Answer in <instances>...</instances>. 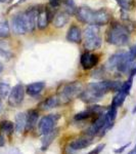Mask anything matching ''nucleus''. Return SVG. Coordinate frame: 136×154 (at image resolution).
Returning a JSON list of instances; mask_svg holds the SVG:
<instances>
[{"label":"nucleus","mask_w":136,"mask_h":154,"mask_svg":"<svg viewBox=\"0 0 136 154\" xmlns=\"http://www.w3.org/2000/svg\"><path fill=\"white\" fill-rule=\"evenodd\" d=\"M130 40V29L127 25L114 22L111 24L107 33V41L110 44L117 46H125Z\"/></svg>","instance_id":"nucleus-1"},{"label":"nucleus","mask_w":136,"mask_h":154,"mask_svg":"<svg viewBox=\"0 0 136 154\" xmlns=\"http://www.w3.org/2000/svg\"><path fill=\"white\" fill-rule=\"evenodd\" d=\"M83 91V86L80 82H70L63 85V88L59 89L58 97L61 103H67V102L73 100L74 98L80 96Z\"/></svg>","instance_id":"nucleus-2"},{"label":"nucleus","mask_w":136,"mask_h":154,"mask_svg":"<svg viewBox=\"0 0 136 154\" xmlns=\"http://www.w3.org/2000/svg\"><path fill=\"white\" fill-rule=\"evenodd\" d=\"M61 116L58 114H49L40 119L38 123V130L41 135H46L55 128V125Z\"/></svg>","instance_id":"nucleus-3"},{"label":"nucleus","mask_w":136,"mask_h":154,"mask_svg":"<svg viewBox=\"0 0 136 154\" xmlns=\"http://www.w3.org/2000/svg\"><path fill=\"white\" fill-rule=\"evenodd\" d=\"M54 14L46 6H38V14H37L36 26L39 30H45L48 27V24L52 22Z\"/></svg>","instance_id":"nucleus-4"},{"label":"nucleus","mask_w":136,"mask_h":154,"mask_svg":"<svg viewBox=\"0 0 136 154\" xmlns=\"http://www.w3.org/2000/svg\"><path fill=\"white\" fill-rule=\"evenodd\" d=\"M25 98V88L22 83H18L11 88L8 95V104L11 107H19Z\"/></svg>","instance_id":"nucleus-5"},{"label":"nucleus","mask_w":136,"mask_h":154,"mask_svg":"<svg viewBox=\"0 0 136 154\" xmlns=\"http://www.w3.org/2000/svg\"><path fill=\"white\" fill-rule=\"evenodd\" d=\"M37 14H38V6L37 7H29L26 11L23 12V19L25 22L27 32H34V30L37 28L36 21H37Z\"/></svg>","instance_id":"nucleus-6"},{"label":"nucleus","mask_w":136,"mask_h":154,"mask_svg":"<svg viewBox=\"0 0 136 154\" xmlns=\"http://www.w3.org/2000/svg\"><path fill=\"white\" fill-rule=\"evenodd\" d=\"M75 16L79 22L87 25H93V17H94V11L86 6H81L77 8Z\"/></svg>","instance_id":"nucleus-7"},{"label":"nucleus","mask_w":136,"mask_h":154,"mask_svg":"<svg viewBox=\"0 0 136 154\" xmlns=\"http://www.w3.org/2000/svg\"><path fill=\"white\" fill-rule=\"evenodd\" d=\"M112 20V14L107 8H101L98 11H94V17H93V25L97 27L105 26Z\"/></svg>","instance_id":"nucleus-8"},{"label":"nucleus","mask_w":136,"mask_h":154,"mask_svg":"<svg viewBox=\"0 0 136 154\" xmlns=\"http://www.w3.org/2000/svg\"><path fill=\"white\" fill-rule=\"evenodd\" d=\"M98 61H99V58H98L97 54H91V53H89V51H86V53L82 54L81 59H80L81 66H82L83 69H85V70H90V69L94 68L98 64Z\"/></svg>","instance_id":"nucleus-9"},{"label":"nucleus","mask_w":136,"mask_h":154,"mask_svg":"<svg viewBox=\"0 0 136 154\" xmlns=\"http://www.w3.org/2000/svg\"><path fill=\"white\" fill-rule=\"evenodd\" d=\"M10 25L12 32L16 35H24V34L27 33L26 26H25V22L23 19V14H18L12 17Z\"/></svg>","instance_id":"nucleus-10"},{"label":"nucleus","mask_w":136,"mask_h":154,"mask_svg":"<svg viewBox=\"0 0 136 154\" xmlns=\"http://www.w3.org/2000/svg\"><path fill=\"white\" fill-rule=\"evenodd\" d=\"M67 40L73 43H80L82 40V31L77 25H72L67 32Z\"/></svg>","instance_id":"nucleus-11"},{"label":"nucleus","mask_w":136,"mask_h":154,"mask_svg":"<svg viewBox=\"0 0 136 154\" xmlns=\"http://www.w3.org/2000/svg\"><path fill=\"white\" fill-rule=\"evenodd\" d=\"M39 118V111L37 109H31L28 111V115H27V121H26V128L25 131H31L34 130L36 126L37 122H38Z\"/></svg>","instance_id":"nucleus-12"},{"label":"nucleus","mask_w":136,"mask_h":154,"mask_svg":"<svg viewBox=\"0 0 136 154\" xmlns=\"http://www.w3.org/2000/svg\"><path fill=\"white\" fill-rule=\"evenodd\" d=\"M92 143V140L91 138L89 137H84V138H79V139H76V140L72 141V142L69 144V146L74 149L75 151H78V150H82V149H85L89 147Z\"/></svg>","instance_id":"nucleus-13"},{"label":"nucleus","mask_w":136,"mask_h":154,"mask_svg":"<svg viewBox=\"0 0 136 154\" xmlns=\"http://www.w3.org/2000/svg\"><path fill=\"white\" fill-rule=\"evenodd\" d=\"M70 21V14L66 11H59L54 16L52 24L55 28H63Z\"/></svg>","instance_id":"nucleus-14"},{"label":"nucleus","mask_w":136,"mask_h":154,"mask_svg":"<svg viewBox=\"0 0 136 154\" xmlns=\"http://www.w3.org/2000/svg\"><path fill=\"white\" fill-rule=\"evenodd\" d=\"M46 86V83L44 81H39V82H34L31 84H28L26 88V91L29 96L31 97H36L40 95L42 91H44Z\"/></svg>","instance_id":"nucleus-15"},{"label":"nucleus","mask_w":136,"mask_h":154,"mask_svg":"<svg viewBox=\"0 0 136 154\" xmlns=\"http://www.w3.org/2000/svg\"><path fill=\"white\" fill-rule=\"evenodd\" d=\"M101 44H102V39H101V37L95 36V37H92V38L85 39L84 48L88 51H96V49H99L101 48Z\"/></svg>","instance_id":"nucleus-16"},{"label":"nucleus","mask_w":136,"mask_h":154,"mask_svg":"<svg viewBox=\"0 0 136 154\" xmlns=\"http://www.w3.org/2000/svg\"><path fill=\"white\" fill-rule=\"evenodd\" d=\"M58 131H59V128H54L50 133L44 135V138L42 139V146H41L42 151H45L46 149L49 147V145L53 142V140L56 138V136L58 135Z\"/></svg>","instance_id":"nucleus-17"},{"label":"nucleus","mask_w":136,"mask_h":154,"mask_svg":"<svg viewBox=\"0 0 136 154\" xmlns=\"http://www.w3.org/2000/svg\"><path fill=\"white\" fill-rule=\"evenodd\" d=\"M61 102H59V99L58 96H52L49 97L46 100H44L42 103L40 104V107L42 110H49V109H53L55 107H58Z\"/></svg>","instance_id":"nucleus-18"},{"label":"nucleus","mask_w":136,"mask_h":154,"mask_svg":"<svg viewBox=\"0 0 136 154\" xmlns=\"http://www.w3.org/2000/svg\"><path fill=\"white\" fill-rule=\"evenodd\" d=\"M26 121H27V115L25 113H19L16 116V125L14 128L18 133H22L25 128H26Z\"/></svg>","instance_id":"nucleus-19"},{"label":"nucleus","mask_w":136,"mask_h":154,"mask_svg":"<svg viewBox=\"0 0 136 154\" xmlns=\"http://www.w3.org/2000/svg\"><path fill=\"white\" fill-rule=\"evenodd\" d=\"M98 32H99V29H98L97 26L95 25H88L87 28L84 30V38H92V37L95 36H99L98 35Z\"/></svg>","instance_id":"nucleus-20"},{"label":"nucleus","mask_w":136,"mask_h":154,"mask_svg":"<svg viewBox=\"0 0 136 154\" xmlns=\"http://www.w3.org/2000/svg\"><path fill=\"white\" fill-rule=\"evenodd\" d=\"M120 56H121V53H117V54H113V56L108 60V62H107V64H105V68L108 69V70H114V69L117 68V65H118L119 59H120Z\"/></svg>","instance_id":"nucleus-21"},{"label":"nucleus","mask_w":136,"mask_h":154,"mask_svg":"<svg viewBox=\"0 0 136 154\" xmlns=\"http://www.w3.org/2000/svg\"><path fill=\"white\" fill-rule=\"evenodd\" d=\"M126 97H127V95H126L125 93H123V91H117V95L114 97V99L112 101V105H111V106L116 107V108L120 107L123 103H124Z\"/></svg>","instance_id":"nucleus-22"},{"label":"nucleus","mask_w":136,"mask_h":154,"mask_svg":"<svg viewBox=\"0 0 136 154\" xmlns=\"http://www.w3.org/2000/svg\"><path fill=\"white\" fill-rule=\"evenodd\" d=\"M10 35V27L7 21L0 22V38H7Z\"/></svg>","instance_id":"nucleus-23"},{"label":"nucleus","mask_w":136,"mask_h":154,"mask_svg":"<svg viewBox=\"0 0 136 154\" xmlns=\"http://www.w3.org/2000/svg\"><path fill=\"white\" fill-rule=\"evenodd\" d=\"M14 130V125L11 122V121L9 120H2L1 122H0V131H4V133L8 134V135H10V134Z\"/></svg>","instance_id":"nucleus-24"},{"label":"nucleus","mask_w":136,"mask_h":154,"mask_svg":"<svg viewBox=\"0 0 136 154\" xmlns=\"http://www.w3.org/2000/svg\"><path fill=\"white\" fill-rule=\"evenodd\" d=\"M10 91H11V88L8 83L4 82V81H0V97H1L2 99L8 97Z\"/></svg>","instance_id":"nucleus-25"},{"label":"nucleus","mask_w":136,"mask_h":154,"mask_svg":"<svg viewBox=\"0 0 136 154\" xmlns=\"http://www.w3.org/2000/svg\"><path fill=\"white\" fill-rule=\"evenodd\" d=\"M124 11H130L134 6V0H116Z\"/></svg>","instance_id":"nucleus-26"},{"label":"nucleus","mask_w":136,"mask_h":154,"mask_svg":"<svg viewBox=\"0 0 136 154\" xmlns=\"http://www.w3.org/2000/svg\"><path fill=\"white\" fill-rule=\"evenodd\" d=\"M64 3H65V6H66V12H68L69 14H75L76 11V5L74 3L73 0H64Z\"/></svg>","instance_id":"nucleus-27"},{"label":"nucleus","mask_w":136,"mask_h":154,"mask_svg":"<svg viewBox=\"0 0 136 154\" xmlns=\"http://www.w3.org/2000/svg\"><path fill=\"white\" fill-rule=\"evenodd\" d=\"M132 83H133V77H129V79H128L127 81H125V82L122 83V86H121L120 91H123V93H125L126 95H129L130 93V89H131V86H132Z\"/></svg>","instance_id":"nucleus-28"},{"label":"nucleus","mask_w":136,"mask_h":154,"mask_svg":"<svg viewBox=\"0 0 136 154\" xmlns=\"http://www.w3.org/2000/svg\"><path fill=\"white\" fill-rule=\"evenodd\" d=\"M91 116H93L92 113H91L90 111L87 109V110L83 111V112L76 114V115L74 116V119H75L76 121H82V120H85V119H87V118H90Z\"/></svg>","instance_id":"nucleus-29"},{"label":"nucleus","mask_w":136,"mask_h":154,"mask_svg":"<svg viewBox=\"0 0 136 154\" xmlns=\"http://www.w3.org/2000/svg\"><path fill=\"white\" fill-rule=\"evenodd\" d=\"M107 114V117L110 121H115L116 116H117V108L116 107L111 106L110 109L108 110V112L105 113Z\"/></svg>","instance_id":"nucleus-30"},{"label":"nucleus","mask_w":136,"mask_h":154,"mask_svg":"<svg viewBox=\"0 0 136 154\" xmlns=\"http://www.w3.org/2000/svg\"><path fill=\"white\" fill-rule=\"evenodd\" d=\"M105 144H100V145H98L97 147L94 148L93 150H91L90 152L87 153V154H99L101 151L103 150V148H105Z\"/></svg>","instance_id":"nucleus-31"},{"label":"nucleus","mask_w":136,"mask_h":154,"mask_svg":"<svg viewBox=\"0 0 136 154\" xmlns=\"http://www.w3.org/2000/svg\"><path fill=\"white\" fill-rule=\"evenodd\" d=\"M63 3V0H49V4L52 8H58Z\"/></svg>","instance_id":"nucleus-32"},{"label":"nucleus","mask_w":136,"mask_h":154,"mask_svg":"<svg viewBox=\"0 0 136 154\" xmlns=\"http://www.w3.org/2000/svg\"><path fill=\"white\" fill-rule=\"evenodd\" d=\"M129 146H130V143L125 144V145H124V146H122V147L116 149V150H115V153H116V154H121V153H123V152H124V151L126 150V148H128Z\"/></svg>","instance_id":"nucleus-33"},{"label":"nucleus","mask_w":136,"mask_h":154,"mask_svg":"<svg viewBox=\"0 0 136 154\" xmlns=\"http://www.w3.org/2000/svg\"><path fill=\"white\" fill-rule=\"evenodd\" d=\"M77 151H75L74 149H72L70 146H67L65 148V154H75Z\"/></svg>","instance_id":"nucleus-34"},{"label":"nucleus","mask_w":136,"mask_h":154,"mask_svg":"<svg viewBox=\"0 0 136 154\" xmlns=\"http://www.w3.org/2000/svg\"><path fill=\"white\" fill-rule=\"evenodd\" d=\"M4 144H5V140H4V137L2 136V135H0V147L4 146Z\"/></svg>","instance_id":"nucleus-35"},{"label":"nucleus","mask_w":136,"mask_h":154,"mask_svg":"<svg viewBox=\"0 0 136 154\" xmlns=\"http://www.w3.org/2000/svg\"><path fill=\"white\" fill-rule=\"evenodd\" d=\"M130 53L133 54V56L135 57L136 58V45H134V46H132V48H131V49H130Z\"/></svg>","instance_id":"nucleus-36"},{"label":"nucleus","mask_w":136,"mask_h":154,"mask_svg":"<svg viewBox=\"0 0 136 154\" xmlns=\"http://www.w3.org/2000/svg\"><path fill=\"white\" fill-rule=\"evenodd\" d=\"M2 71H3V66H2L1 62H0V74L2 73Z\"/></svg>","instance_id":"nucleus-37"},{"label":"nucleus","mask_w":136,"mask_h":154,"mask_svg":"<svg viewBox=\"0 0 136 154\" xmlns=\"http://www.w3.org/2000/svg\"><path fill=\"white\" fill-rule=\"evenodd\" d=\"M136 113V106L133 108V110H132V114H135Z\"/></svg>","instance_id":"nucleus-38"},{"label":"nucleus","mask_w":136,"mask_h":154,"mask_svg":"<svg viewBox=\"0 0 136 154\" xmlns=\"http://www.w3.org/2000/svg\"><path fill=\"white\" fill-rule=\"evenodd\" d=\"M1 108H2V104H1V99H0V112H1Z\"/></svg>","instance_id":"nucleus-39"},{"label":"nucleus","mask_w":136,"mask_h":154,"mask_svg":"<svg viewBox=\"0 0 136 154\" xmlns=\"http://www.w3.org/2000/svg\"><path fill=\"white\" fill-rule=\"evenodd\" d=\"M6 0H0V2H5Z\"/></svg>","instance_id":"nucleus-40"}]
</instances>
